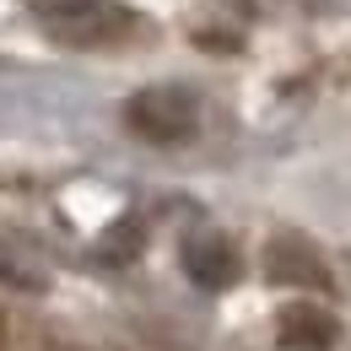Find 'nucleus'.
<instances>
[{
	"mask_svg": "<svg viewBox=\"0 0 351 351\" xmlns=\"http://www.w3.org/2000/svg\"><path fill=\"white\" fill-rule=\"evenodd\" d=\"M335 335H341V324H335L324 308H313V303H292L281 313V341L298 346V351H330Z\"/></svg>",
	"mask_w": 351,
	"mask_h": 351,
	"instance_id": "20e7f679",
	"label": "nucleus"
},
{
	"mask_svg": "<svg viewBox=\"0 0 351 351\" xmlns=\"http://www.w3.org/2000/svg\"><path fill=\"white\" fill-rule=\"evenodd\" d=\"M125 119H130V130L141 135V141L178 146V141L195 135L200 108H195V97H189L184 87H146V92H135V97H130Z\"/></svg>",
	"mask_w": 351,
	"mask_h": 351,
	"instance_id": "f257e3e1",
	"label": "nucleus"
},
{
	"mask_svg": "<svg viewBox=\"0 0 351 351\" xmlns=\"http://www.w3.org/2000/svg\"><path fill=\"white\" fill-rule=\"evenodd\" d=\"M44 22H65V16H76V11H87L92 0H27Z\"/></svg>",
	"mask_w": 351,
	"mask_h": 351,
	"instance_id": "39448f33",
	"label": "nucleus"
},
{
	"mask_svg": "<svg viewBox=\"0 0 351 351\" xmlns=\"http://www.w3.org/2000/svg\"><path fill=\"white\" fill-rule=\"evenodd\" d=\"M265 270H270V281H276V287H313V292H324V287H330L324 260L308 249L303 238H276V243H270V254H265Z\"/></svg>",
	"mask_w": 351,
	"mask_h": 351,
	"instance_id": "7ed1b4c3",
	"label": "nucleus"
},
{
	"mask_svg": "<svg viewBox=\"0 0 351 351\" xmlns=\"http://www.w3.org/2000/svg\"><path fill=\"white\" fill-rule=\"evenodd\" d=\"M184 270L206 292H221V287L238 281V254L221 232H195V238H184Z\"/></svg>",
	"mask_w": 351,
	"mask_h": 351,
	"instance_id": "f03ea898",
	"label": "nucleus"
}]
</instances>
